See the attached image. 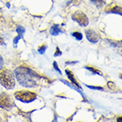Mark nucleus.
<instances>
[{"mask_svg": "<svg viewBox=\"0 0 122 122\" xmlns=\"http://www.w3.org/2000/svg\"><path fill=\"white\" fill-rule=\"evenodd\" d=\"M14 74L19 83L26 88H34L38 85H43L45 82H49V81L46 77L41 76L33 70L25 66L16 68Z\"/></svg>", "mask_w": 122, "mask_h": 122, "instance_id": "obj_1", "label": "nucleus"}, {"mask_svg": "<svg viewBox=\"0 0 122 122\" xmlns=\"http://www.w3.org/2000/svg\"><path fill=\"white\" fill-rule=\"evenodd\" d=\"M0 83L6 89H12L15 86V79L11 70L3 68L0 70Z\"/></svg>", "mask_w": 122, "mask_h": 122, "instance_id": "obj_2", "label": "nucleus"}, {"mask_svg": "<svg viewBox=\"0 0 122 122\" xmlns=\"http://www.w3.org/2000/svg\"><path fill=\"white\" fill-rule=\"evenodd\" d=\"M14 97L23 103H30L37 98V95L34 92L27 91V90H19L14 93Z\"/></svg>", "mask_w": 122, "mask_h": 122, "instance_id": "obj_3", "label": "nucleus"}, {"mask_svg": "<svg viewBox=\"0 0 122 122\" xmlns=\"http://www.w3.org/2000/svg\"><path fill=\"white\" fill-rule=\"evenodd\" d=\"M15 104L9 95L6 93H2L0 95V108L5 110H11Z\"/></svg>", "mask_w": 122, "mask_h": 122, "instance_id": "obj_4", "label": "nucleus"}, {"mask_svg": "<svg viewBox=\"0 0 122 122\" xmlns=\"http://www.w3.org/2000/svg\"><path fill=\"white\" fill-rule=\"evenodd\" d=\"M71 19L74 21H76L77 23H79V25L81 27H86L89 23L87 16L81 11H77V12H74L71 16Z\"/></svg>", "mask_w": 122, "mask_h": 122, "instance_id": "obj_5", "label": "nucleus"}, {"mask_svg": "<svg viewBox=\"0 0 122 122\" xmlns=\"http://www.w3.org/2000/svg\"><path fill=\"white\" fill-rule=\"evenodd\" d=\"M85 36H86L87 40L92 43H98L99 40H100V35L93 29H86L85 30Z\"/></svg>", "mask_w": 122, "mask_h": 122, "instance_id": "obj_6", "label": "nucleus"}, {"mask_svg": "<svg viewBox=\"0 0 122 122\" xmlns=\"http://www.w3.org/2000/svg\"><path fill=\"white\" fill-rule=\"evenodd\" d=\"M16 32L18 33V36H16L15 38H14V40H13V45H14V47L17 46V43H18V41L20 39H21L22 36H23V35H24V33H25V28H23V27L18 26L17 28H16Z\"/></svg>", "mask_w": 122, "mask_h": 122, "instance_id": "obj_7", "label": "nucleus"}, {"mask_svg": "<svg viewBox=\"0 0 122 122\" xmlns=\"http://www.w3.org/2000/svg\"><path fill=\"white\" fill-rule=\"evenodd\" d=\"M65 73H66V74H67L68 79H69L70 81H71V83H72V84H74V85L76 86L77 88H79V89H81V90H82V89H81V86H80L79 84V82L77 81L76 78L74 77V74L72 73V72L67 69V70H65Z\"/></svg>", "mask_w": 122, "mask_h": 122, "instance_id": "obj_8", "label": "nucleus"}, {"mask_svg": "<svg viewBox=\"0 0 122 122\" xmlns=\"http://www.w3.org/2000/svg\"><path fill=\"white\" fill-rule=\"evenodd\" d=\"M61 33H64V30H62L60 28V26L57 24L52 26V28H50V34L52 36H58L59 34H61Z\"/></svg>", "mask_w": 122, "mask_h": 122, "instance_id": "obj_9", "label": "nucleus"}, {"mask_svg": "<svg viewBox=\"0 0 122 122\" xmlns=\"http://www.w3.org/2000/svg\"><path fill=\"white\" fill-rule=\"evenodd\" d=\"M107 12H110V13H115V14H119L122 16V7L119 6H112L110 9L106 10Z\"/></svg>", "mask_w": 122, "mask_h": 122, "instance_id": "obj_10", "label": "nucleus"}, {"mask_svg": "<svg viewBox=\"0 0 122 122\" xmlns=\"http://www.w3.org/2000/svg\"><path fill=\"white\" fill-rule=\"evenodd\" d=\"M84 68L85 69H86V70H88L89 72H91V73H93L94 74H98V75H101V76H103V73H102L100 70H97L96 68H95V67H92V66H84Z\"/></svg>", "mask_w": 122, "mask_h": 122, "instance_id": "obj_11", "label": "nucleus"}, {"mask_svg": "<svg viewBox=\"0 0 122 122\" xmlns=\"http://www.w3.org/2000/svg\"><path fill=\"white\" fill-rule=\"evenodd\" d=\"M92 3L94 4L97 8H102L103 6L105 5V1H104V0H90Z\"/></svg>", "mask_w": 122, "mask_h": 122, "instance_id": "obj_12", "label": "nucleus"}, {"mask_svg": "<svg viewBox=\"0 0 122 122\" xmlns=\"http://www.w3.org/2000/svg\"><path fill=\"white\" fill-rule=\"evenodd\" d=\"M71 36L75 37L76 40H78V41H80V40L83 39V35L80 32H73V33L71 34Z\"/></svg>", "mask_w": 122, "mask_h": 122, "instance_id": "obj_13", "label": "nucleus"}, {"mask_svg": "<svg viewBox=\"0 0 122 122\" xmlns=\"http://www.w3.org/2000/svg\"><path fill=\"white\" fill-rule=\"evenodd\" d=\"M87 88L91 89H95V90H101V91H104V89L103 87H96V86H89V85H86Z\"/></svg>", "mask_w": 122, "mask_h": 122, "instance_id": "obj_14", "label": "nucleus"}, {"mask_svg": "<svg viewBox=\"0 0 122 122\" xmlns=\"http://www.w3.org/2000/svg\"><path fill=\"white\" fill-rule=\"evenodd\" d=\"M46 48H47V46L46 45H42V46H40L39 47V49H38V52H39L40 54H44L45 53V51H46Z\"/></svg>", "mask_w": 122, "mask_h": 122, "instance_id": "obj_15", "label": "nucleus"}, {"mask_svg": "<svg viewBox=\"0 0 122 122\" xmlns=\"http://www.w3.org/2000/svg\"><path fill=\"white\" fill-rule=\"evenodd\" d=\"M61 54H62V52H61V51H60V49L57 47V48H56V51H55V57H58V56H61Z\"/></svg>", "mask_w": 122, "mask_h": 122, "instance_id": "obj_16", "label": "nucleus"}, {"mask_svg": "<svg viewBox=\"0 0 122 122\" xmlns=\"http://www.w3.org/2000/svg\"><path fill=\"white\" fill-rule=\"evenodd\" d=\"M54 67H55V71H57V72H58L59 73H60V74H61V70H60V69H59V67H58V66H57V63H56V62H54Z\"/></svg>", "mask_w": 122, "mask_h": 122, "instance_id": "obj_17", "label": "nucleus"}, {"mask_svg": "<svg viewBox=\"0 0 122 122\" xmlns=\"http://www.w3.org/2000/svg\"><path fill=\"white\" fill-rule=\"evenodd\" d=\"M107 85H108V87H109L110 89H115V85H114V83L111 82V81H109V82L107 83Z\"/></svg>", "mask_w": 122, "mask_h": 122, "instance_id": "obj_18", "label": "nucleus"}, {"mask_svg": "<svg viewBox=\"0 0 122 122\" xmlns=\"http://www.w3.org/2000/svg\"><path fill=\"white\" fill-rule=\"evenodd\" d=\"M0 45H5V42L2 37H0Z\"/></svg>", "mask_w": 122, "mask_h": 122, "instance_id": "obj_19", "label": "nucleus"}, {"mask_svg": "<svg viewBox=\"0 0 122 122\" xmlns=\"http://www.w3.org/2000/svg\"><path fill=\"white\" fill-rule=\"evenodd\" d=\"M2 65H3V58H2V56L0 55V68L2 66Z\"/></svg>", "mask_w": 122, "mask_h": 122, "instance_id": "obj_20", "label": "nucleus"}, {"mask_svg": "<svg viewBox=\"0 0 122 122\" xmlns=\"http://www.w3.org/2000/svg\"><path fill=\"white\" fill-rule=\"evenodd\" d=\"M117 121H118V122H120V121H121L122 122V116L121 117H119V118L117 119Z\"/></svg>", "mask_w": 122, "mask_h": 122, "instance_id": "obj_21", "label": "nucleus"}, {"mask_svg": "<svg viewBox=\"0 0 122 122\" xmlns=\"http://www.w3.org/2000/svg\"><path fill=\"white\" fill-rule=\"evenodd\" d=\"M119 78H120V79H122V73H120V74H119Z\"/></svg>", "mask_w": 122, "mask_h": 122, "instance_id": "obj_22", "label": "nucleus"}]
</instances>
